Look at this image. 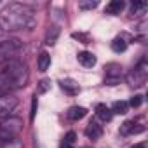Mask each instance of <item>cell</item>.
Segmentation results:
<instances>
[{
    "instance_id": "obj_12",
    "label": "cell",
    "mask_w": 148,
    "mask_h": 148,
    "mask_svg": "<svg viewBox=\"0 0 148 148\" xmlns=\"http://www.w3.org/2000/svg\"><path fill=\"white\" fill-rule=\"evenodd\" d=\"M146 11H148V4L145 0H138V2H134L131 5V16L132 18H139V16L146 14Z\"/></svg>"
},
{
    "instance_id": "obj_2",
    "label": "cell",
    "mask_w": 148,
    "mask_h": 148,
    "mask_svg": "<svg viewBox=\"0 0 148 148\" xmlns=\"http://www.w3.org/2000/svg\"><path fill=\"white\" fill-rule=\"evenodd\" d=\"M30 80V71L26 63L21 59L11 61L0 66V96L11 94L16 89H21Z\"/></svg>"
},
{
    "instance_id": "obj_13",
    "label": "cell",
    "mask_w": 148,
    "mask_h": 148,
    "mask_svg": "<svg viewBox=\"0 0 148 148\" xmlns=\"http://www.w3.org/2000/svg\"><path fill=\"white\" fill-rule=\"evenodd\" d=\"M58 37H59V26H56V25L49 26L47 32H45V44L47 45H54L56 40H58Z\"/></svg>"
},
{
    "instance_id": "obj_10",
    "label": "cell",
    "mask_w": 148,
    "mask_h": 148,
    "mask_svg": "<svg viewBox=\"0 0 148 148\" xmlns=\"http://www.w3.org/2000/svg\"><path fill=\"white\" fill-rule=\"evenodd\" d=\"M101 134H103V127H101L98 122L91 120V122L87 124V127H86V136H87L89 139H99Z\"/></svg>"
},
{
    "instance_id": "obj_25",
    "label": "cell",
    "mask_w": 148,
    "mask_h": 148,
    "mask_svg": "<svg viewBox=\"0 0 148 148\" xmlns=\"http://www.w3.org/2000/svg\"><path fill=\"white\" fill-rule=\"evenodd\" d=\"M35 113H37V96H33V101H32V112H30V119L32 120L35 119Z\"/></svg>"
},
{
    "instance_id": "obj_8",
    "label": "cell",
    "mask_w": 148,
    "mask_h": 148,
    "mask_svg": "<svg viewBox=\"0 0 148 148\" xmlns=\"http://www.w3.org/2000/svg\"><path fill=\"white\" fill-rule=\"evenodd\" d=\"M143 131H145V125H139V124H136L134 120H127V122H124V124L120 125V134H124V136L139 134V132H143Z\"/></svg>"
},
{
    "instance_id": "obj_14",
    "label": "cell",
    "mask_w": 148,
    "mask_h": 148,
    "mask_svg": "<svg viewBox=\"0 0 148 148\" xmlns=\"http://www.w3.org/2000/svg\"><path fill=\"white\" fill-rule=\"evenodd\" d=\"M96 115H98L103 122H110V120H112V117H113L112 110H110L106 105H103V103H99V105L96 106Z\"/></svg>"
},
{
    "instance_id": "obj_20",
    "label": "cell",
    "mask_w": 148,
    "mask_h": 148,
    "mask_svg": "<svg viewBox=\"0 0 148 148\" xmlns=\"http://www.w3.org/2000/svg\"><path fill=\"white\" fill-rule=\"evenodd\" d=\"M79 7L82 11H89V9H96L98 7V0H82V2H79Z\"/></svg>"
},
{
    "instance_id": "obj_17",
    "label": "cell",
    "mask_w": 148,
    "mask_h": 148,
    "mask_svg": "<svg viewBox=\"0 0 148 148\" xmlns=\"http://www.w3.org/2000/svg\"><path fill=\"white\" fill-rule=\"evenodd\" d=\"M37 64H38V71H45L51 66V56H49V52H40V56L37 59Z\"/></svg>"
},
{
    "instance_id": "obj_9",
    "label": "cell",
    "mask_w": 148,
    "mask_h": 148,
    "mask_svg": "<svg viewBox=\"0 0 148 148\" xmlns=\"http://www.w3.org/2000/svg\"><path fill=\"white\" fill-rule=\"evenodd\" d=\"M59 86H61V89H63L64 92H68L70 96H75V94L80 92L79 84H77L75 80H71V79H63V80H59Z\"/></svg>"
},
{
    "instance_id": "obj_27",
    "label": "cell",
    "mask_w": 148,
    "mask_h": 148,
    "mask_svg": "<svg viewBox=\"0 0 148 148\" xmlns=\"http://www.w3.org/2000/svg\"><path fill=\"white\" fill-rule=\"evenodd\" d=\"M131 148H146V145H145V143H138V145H134V146H131Z\"/></svg>"
},
{
    "instance_id": "obj_7",
    "label": "cell",
    "mask_w": 148,
    "mask_h": 148,
    "mask_svg": "<svg viewBox=\"0 0 148 148\" xmlns=\"http://www.w3.org/2000/svg\"><path fill=\"white\" fill-rule=\"evenodd\" d=\"M105 71H106V79H105V84L108 86H117L120 82V77H122V66L119 63H108L105 66Z\"/></svg>"
},
{
    "instance_id": "obj_15",
    "label": "cell",
    "mask_w": 148,
    "mask_h": 148,
    "mask_svg": "<svg viewBox=\"0 0 148 148\" xmlns=\"http://www.w3.org/2000/svg\"><path fill=\"white\" fill-rule=\"evenodd\" d=\"M87 115V110L84 108V106H71L70 110H68V119L70 120H80V119H84Z\"/></svg>"
},
{
    "instance_id": "obj_16",
    "label": "cell",
    "mask_w": 148,
    "mask_h": 148,
    "mask_svg": "<svg viewBox=\"0 0 148 148\" xmlns=\"http://www.w3.org/2000/svg\"><path fill=\"white\" fill-rule=\"evenodd\" d=\"M124 7H125V4L122 0H113V2H110L106 5V14H120Z\"/></svg>"
},
{
    "instance_id": "obj_6",
    "label": "cell",
    "mask_w": 148,
    "mask_h": 148,
    "mask_svg": "<svg viewBox=\"0 0 148 148\" xmlns=\"http://www.w3.org/2000/svg\"><path fill=\"white\" fill-rule=\"evenodd\" d=\"M16 106H18V98L16 96H12V94L0 96V120L11 117V113L16 110Z\"/></svg>"
},
{
    "instance_id": "obj_5",
    "label": "cell",
    "mask_w": 148,
    "mask_h": 148,
    "mask_svg": "<svg viewBox=\"0 0 148 148\" xmlns=\"http://www.w3.org/2000/svg\"><path fill=\"white\" fill-rule=\"evenodd\" d=\"M146 77H148V64L145 59L139 61L138 66H134L129 73H127V82L129 86L132 87H141L145 82H146Z\"/></svg>"
},
{
    "instance_id": "obj_23",
    "label": "cell",
    "mask_w": 148,
    "mask_h": 148,
    "mask_svg": "<svg viewBox=\"0 0 148 148\" xmlns=\"http://www.w3.org/2000/svg\"><path fill=\"white\" fill-rule=\"evenodd\" d=\"M49 89H51V80H49V79L40 80V84H38V92H47Z\"/></svg>"
},
{
    "instance_id": "obj_4",
    "label": "cell",
    "mask_w": 148,
    "mask_h": 148,
    "mask_svg": "<svg viewBox=\"0 0 148 148\" xmlns=\"http://www.w3.org/2000/svg\"><path fill=\"white\" fill-rule=\"evenodd\" d=\"M21 51H23V44L18 38H4L0 42V66L16 61Z\"/></svg>"
},
{
    "instance_id": "obj_3",
    "label": "cell",
    "mask_w": 148,
    "mask_h": 148,
    "mask_svg": "<svg viewBox=\"0 0 148 148\" xmlns=\"http://www.w3.org/2000/svg\"><path fill=\"white\" fill-rule=\"evenodd\" d=\"M23 129V120L18 117H7L0 120V143L16 139Z\"/></svg>"
},
{
    "instance_id": "obj_11",
    "label": "cell",
    "mask_w": 148,
    "mask_h": 148,
    "mask_svg": "<svg viewBox=\"0 0 148 148\" xmlns=\"http://www.w3.org/2000/svg\"><path fill=\"white\" fill-rule=\"evenodd\" d=\"M79 63L86 68H92L96 64V56L89 51H82V52H79Z\"/></svg>"
},
{
    "instance_id": "obj_26",
    "label": "cell",
    "mask_w": 148,
    "mask_h": 148,
    "mask_svg": "<svg viewBox=\"0 0 148 148\" xmlns=\"http://www.w3.org/2000/svg\"><path fill=\"white\" fill-rule=\"evenodd\" d=\"M73 38L82 40V44H89V37H87V35H84V33H73Z\"/></svg>"
},
{
    "instance_id": "obj_19",
    "label": "cell",
    "mask_w": 148,
    "mask_h": 148,
    "mask_svg": "<svg viewBox=\"0 0 148 148\" xmlns=\"http://www.w3.org/2000/svg\"><path fill=\"white\" fill-rule=\"evenodd\" d=\"M125 49H127V42H125L124 38L117 37V38L112 42V51H113V52H124Z\"/></svg>"
},
{
    "instance_id": "obj_28",
    "label": "cell",
    "mask_w": 148,
    "mask_h": 148,
    "mask_svg": "<svg viewBox=\"0 0 148 148\" xmlns=\"http://www.w3.org/2000/svg\"><path fill=\"white\" fill-rule=\"evenodd\" d=\"M59 148H73V145H68V143H61Z\"/></svg>"
},
{
    "instance_id": "obj_1",
    "label": "cell",
    "mask_w": 148,
    "mask_h": 148,
    "mask_svg": "<svg viewBox=\"0 0 148 148\" xmlns=\"http://www.w3.org/2000/svg\"><path fill=\"white\" fill-rule=\"evenodd\" d=\"M35 25V11L26 4L12 2L0 12V28L2 32H18L32 28Z\"/></svg>"
},
{
    "instance_id": "obj_24",
    "label": "cell",
    "mask_w": 148,
    "mask_h": 148,
    "mask_svg": "<svg viewBox=\"0 0 148 148\" xmlns=\"http://www.w3.org/2000/svg\"><path fill=\"white\" fill-rule=\"evenodd\" d=\"M75 139H77V134L75 132H73V131H70L66 136H64V141L63 143H68V145H73V143H75Z\"/></svg>"
},
{
    "instance_id": "obj_21",
    "label": "cell",
    "mask_w": 148,
    "mask_h": 148,
    "mask_svg": "<svg viewBox=\"0 0 148 148\" xmlns=\"http://www.w3.org/2000/svg\"><path fill=\"white\" fill-rule=\"evenodd\" d=\"M0 148H23V143L16 138V139L5 141V143H0Z\"/></svg>"
},
{
    "instance_id": "obj_22",
    "label": "cell",
    "mask_w": 148,
    "mask_h": 148,
    "mask_svg": "<svg viewBox=\"0 0 148 148\" xmlns=\"http://www.w3.org/2000/svg\"><path fill=\"white\" fill-rule=\"evenodd\" d=\"M141 103H143V96H141V94H136V96L131 98V101H129L127 105L132 106V108H138V106H141Z\"/></svg>"
},
{
    "instance_id": "obj_29",
    "label": "cell",
    "mask_w": 148,
    "mask_h": 148,
    "mask_svg": "<svg viewBox=\"0 0 148 148\" xmlns=\"http://www.w3.org/2000/svg\"><path fill=\"white\" fill-rule=\"evenodd\" d=\"M4 40V37H2V32H0V42H2Z\"/></svg>"
},
{
    "instance_id": "obj_18",
    "label": "cell",
    "mask_w": 148,
    "mask_h": 148,
    "mask_svg": "<svg viewBox=\"0 0 148 148\" xmlns=\"http://www.w3.org/2000/svg\"><path fill=\"white\" fill-rule=\"evenodd\" d=\"M129 112V105L125 101H115L112 106V113H119V115H125Z\"/></svg>"
}]
</instances>
